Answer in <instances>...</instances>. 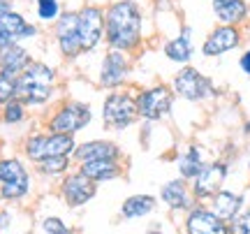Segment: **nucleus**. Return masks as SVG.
Segmentation results:
<instances>
[{
	"label": "nucleus",
	"instance_id": "obj_7",
	"mask_svg": "<svg viewBox=\"0 0 250 234\" xmlns=\"http://www.w3.org/2000/svg\"><path fill=\"white\" fill-rule=\"evenodd\" d=\"M227 179V165L225 162H211L204 165V170L199 171V176L192 181V197L197 199H213Z\"/></svg>",
	"mask_w": 250,
	"mask_h": 234
},
{
	"label": "nucleus",
	"instance_id": "obj_18",
	"mask_svg": "<svg viewBox=\"0 0 250 234\" xmlns=\"http://www.w3.org/2000/svg\"><path fill=\"white\" fill-rule=\"evenodd\" d=\"M127 77V58L121 51H111L107 54V58L102 61V74H100V81L104 86H118L121 81Z\"/></svg>",
	"mask_w": 250,
	"mask_h": 234
},
{
	"label": "nucleus",
	"instance_id": "obj_5",
	"mask_svg": "<svg viewBox=\"0 0 250 234\" xmlns=\"http://www.w3.org/2000/svg\"><path fill=\"white\" fill-rule=\"evenodd\" d=\"M104 123L111 126L114 130H123L132 123L134 118L139 116L137 111V100H132L130 95H121V93H114L109 95L107 102H104Z\"/></svg>",
	"mask_w": 250,
	"mask_h": 234
},
{
	"label": "nucleus",
	"instance_id": "obj_11",
	"mask_svg": "<svg viewBox=\"0 0 250 234\" xmlns=\"http://www.w3.org/2000/svg\"><path fill=\"white\" fill-rule=\"evenodd\" d=\"M104 28V17L98 7H86L79 14V44L81 51H88L100 42Z\"/></svg>",
	"mask_w": 250,
	"mask_h": 234
},
{
	"label": "nucleus",
	"instance_id": "obj_2",
	"mask_svg": "<svg viewBox=\"0 0 250 234\" xmlns=\"http://www.w3.org/2000/svg\"><path fill=\"white\" fill-rule=\"evenodd\" d=\"M54 90V70L44 63H30L17 77V95L26 102L40 105L51 98Z\"/></svg>",
	"mask_w": 250,
	"mask_h": 234
},
{
	"label": "nucleus",
	"instance_id": "obj_8",
	"mask_svg": "<svg viewBox=\"0 0 250 234\" xmlns=\"http://www.w3.org/2000/svg\"><path fill=\"white\" fill-rule=\"evenodd\" d=\"M90 121V109L86 105L72 102L67 107H62L54 118H51V132L54 135H74Z\"/></svg>",
	"mask_w": 250,
	"mask_h": 234
},
{
	"label": "nucleus",
	"instance_id": "obj_27",
	"mask_svg": "<svg viewBox=\"0 0 250 234\" xmlns=\"http://www.w3.org/2000/svg\"><path fill=\"white\" fill-rule=\"evenodd\" d=\"M17 95V79L0 74V105H9V100Z\"/></svg>",
	"mask_w": 250,
	"mask_h": 234
},
{
	"label": "nucleus",
	"instance_id": "obj_25",
	"mask_svg": "<svg viewBox=\"0 0 250 234\" xmlns=\"http://www.w3.org/2000/svg\"><path fill=\"white\" fill-rule=\"evenodd\" d=\"M155 209V199L151 195H132L123 202V216L125 218H144Z\"/></svg>",
	"mask_w": 250,
	"mask_h": 234
},
{
	"label": "nucleus",
	"instance_id": "obj_16",
	"mask_svg": "<svg viewBox=\"0 0 250 234\" xmlns=\"http://www.w3.org/2000/svg\"><path fill=\"white\" fill-rule=\"evenodd\" d=\"M162 202L174 211H183V209H192V192L188 190L186 181L183 179H174L167 181L160 190Z\"/></svg>",
	"mask_w": 250,
	"mask_h": 234
},
{
	"label": "nucleus",
	"instance_id": "obj_3",
	"mask_svg": "<svg viewBox=\"0 0 250 234\" xmlns=\"http://www.w3.org/2000/svg\"><path fill=\"white\" fill-rule=\"evenodd\" d=\"M74 139L70 135H37L30 137L26 144V153L30 160L42 162L46 158L74 153Z\"/></svg>",
	"mask_w": 250,
	"mask_h": 234
},
{
	"label": "nucleus",
	"instance_id": "obj_1",
	"mask_svg": "<svg viewBox=\"0 0 250 234\" xmlns=\"http://www.w3.org/2000/svg\"><path fill=\"white\" fill-rule=\"evenodd\" d=\"M107 37L118 51H130L142 40V14L134 2L123 0L107 12Z\"/></svg>",
	"mask_w": 250,
	"mask_h": 234
},
{
	"label": "nucleus",
	"instance_id": "obj_6",
	"mask_svg": "<svg viewBox=\"0 0 250 234\" xmlns=\"http://www.w3.org/2000/svg\"><path fill=\"white\" fill-rule=\"evenodd\" d=\"M171 102H174L171 90L167 86H155V88L144 90L137 98V111L139 116L148 118V121H158L171 111Z\"/></svg>",
	"mask_w": 250,
	"mask_h": 234
},
{
	"label": "nucleus",
	"instance_id": "obj_17",
	"mask_svg": "<svg viewBox=\"0 0 250 234\" xmlns=\"http://www.w3.org/2000/svg\"><path fill=\"white\" fill-rule=\"evenodd\" d=\"M241 207H243V197L236 195V192H229V190H220V192L211 199V211H213L220 220H225L227 225L241 213Z\"/></svg>",
	"mask_w": 250,
	"mask_h": 234
},
{
	"label": "nucleus",
	"instance_id": "obj_32",
	"mask_svg": "<svg viewBox=\"0 0 250 234\" xmlns=\"http://www.w3.org/2000/svg\"><path fill=\"white\" fill-rule=\"evenodd\" d=\"M239 65H241V70L250 77V51H246V54L241 56V61H239Z\"/></svg>",
	"mask_w": 250,
	"mask_h": 234
},
{
	"label": "nucleus",
	"instance_id": "obj_14",
	"mask_svg": "<svg viewBox=\"0 0 250 234\" xmlns=\"http://www.w3.org/2000/svg\"><path fill=\"white\" fill-rule=\"evenodd\" d=\"M56 35H58V44H61V51L65 56L79 54V14H65V17L58 19Z\"/></svg>",
	"mask_w": 250,
	"mask_h": 234
},
{
	"label": "nucleus",
	"instance_id": "obj_15",
	"mask_svg": "<svg viewBox=\"0 0 250 234\" xmlns=\"http://www.w3.org/2000/svg\"><path fill=\"white\" fill-rule=\"evenodd\" d=\"M239 40L241 37H239V30L234 26H218L206 37L202 51H204V56H220L225 51H232L234 46H239Z\"/></svg>",
	"mask_w": 250,
	"mask_h": 234
},
{
	"label": "nucleus",
	"instance_id": "obj_20",
	"mask_svg": "<svg viewBox=\"0 0 250 234\" xmlns=\"http://www.w3.org/2000/svg\"><path fill=\"white\" fill-rule=\"evenodd\" d=\"M74 155L81 162L88 160H116L118 158V149L111 142H88V144H81L74 149Z\"/></svg>",
	"mask_w": 250,
	"mask_h": 234
},
{
	"label": "nucleus",
	"instance_id": "obj_10",
	"mask_svg": "<svg viewBox=\"0 0 250 234\" xmlns=\"http://www.w3.org/2000/svg\"><path fill=\"white\" fill-rule=\"evenodd\" d=\"M0 181H2V197L17 199L28 192V174L19 160L0 162Z\"/></svg>",
	"mask_w": 250,
	"mask_h": 234
},
{
	"label": "nucleus",
	"instance_id": "obj_13",
	"mask_svg": "<svg viewBox=\"0 0 250 234\" xmlns=\"http://www.w3.org/2000/svg\"><path fill=\"white\" fill-rule=\"evenodd\" d=\"M30 35H35V28L28 26L23 17H19L17 12L0 14V51L12 46L19 37H30Z\"/></svg>",
	"mask_w": 250,
	"mask_h": 234
},
{
	"label": "nucleus",
	"instance_id": "obj_19",
	"mask_svg": "<svg viewBox=\"0 0 250 234\" xmlns=\"http://www.w3.org/2000/svg\"><path fill=\"white\" fill-rule=\"evenodd\" d=\"M28 65H30V58H28L26 49H21V46L12 44L7 49H2L0 51V74H7V77H14V74L23 72Z\"/></svg>",
	"mask_w": 250,
	"mask_h": 234
},
{
	"label": "nucleus",
	"instance_id": "obj_33",
	"mask_svg": "<svg viewBox=\"0 0 250 234\" xmlns=\"http://www.w3.org/2000/svg\"><path fill=\"white\" fill-rule=\"evenodd\" d=\"M9 12V2L7 0H0V14H7Z\"/></svg>",
	"mask_w": 250,
	"mask_h": 234
},
{
	"label": "nucleus",
	"instance_id": "obj_12",
	"mask_svg": "<svg viewBox=\"0 0 250 234\" xmlns=\"http://www.w3.org/2000/svg\"><path fill=\"white\" fill-rule=\"evenodd\" d=\"M95 195V181H90L86 174H72L65 179L62 183V197L65 202L70 204V207H81V204H86L90 197Z\"/></svg>",
	"mask_w": 250,
	"mask_h": 234
},
{
	"label": "nucleus",
	"instance_id": "obj_29",
	"mask_svg": "<svg viewBox=\"0 0 250 234\" xmlns=\"http://www.w3.org/2000/svg\"><path fill=\"white\" fill-rule=\"evenodd\" d=\"M37 12L44 21H51L58 14V2L56 0H37Z\"/></svg>",
	"mask_w": 250,
	"mask_h": 234
},
{
	"label": "nucleus",
	"instance_id": "obj_23",
	"mask_svg": "<svg viewBox=\"0 0 250 234\" xmlns=\"http://www.w3.org/2000/svg\"><path fill=\"white\" fill-rule=\"evenodd\" d=\"M81 174H86L90 181H109L121 174L116 160H88L81 162Z\"/></svg>",
	"mask_w": 250,
	"mask_h": 234
},
{
	"label": "nucleus",
	"instance_id": "obj_9",
	"mask_svg": "<svg viewBox=\"0 0 250 234\" xmlns=\"http://www.w3.org/2000/svg\"><path fill=\"white\" fill-rule=\"evenodd\" d=\"M186 232L188 234H229V225L220 220L211 209L192 207L186 218Z\"/></svg>",
	"mask_w": 250,
	"mask_h": 234
},
{
	"label": "nucleus",
	"instance_id": "obj_31",
	"mask_svg": "<svg viewBox=\"0 0 250 234\" xmlns=\"http://www.w3.org/2000/svg\"><path fill=\"white\" fill-rule=\"evenodd\" d=\"M21 118H23V107L19 102H9L7 107H5V121L7 123H17Z\"/></svg>",
	"mask_w": 250,
	"mask_h": 234
},
{
	"label": "nucleus",
	"instance_id": "obj_34",
	"mask_svg": "<svg viewBox=\"0 0 250 234\" xmlns=\"http://www.w3.org/2000/svg\"><path fill=\"white\" fill-rule=\"evenodd\" d=\"M248 132H250V123H248Z\"/></svg>",
	"mask_w": 250,
	"mask_h": 234
},
{
	"label": "nucleus",
	"instance_id": "obj_26",
	"mask_svg": "<svg viewBox=\"0 0 250 234\" xmlns=\"http://www.w3.org/2000/svg\"><path fill=\"white\" fill-rule=\"evenodd\" d=\"M67 165H70L67 155H56V158H46V160L40 162V170L46 171V174H61V171L67 170Z\"/></svg>",
	"mask_w": 250,
	"mask_h": 234
},
{
	"label": "nucleus",
	"instance_id": "obj_28",
	"mask_svg": "<svg viewBox=\"0 0 250 234\" xmlns=\"http://www.w3.org/2000/svg\"><path fill=\"white\" fill-rule=\"evenodd\" d=\"M229 234H250V209L241 211L229 223Z\"/></svg>",
	"mask_w": 250,
	"mask_h": 234
},
{
	"label": "nucleus",
	"instance_id": "obj_4",
	"mask_svg": "<svg viewBox=\"0 0 250 234\" xmlns=\"http://www.w3.org/2000/svg\"><path fill=\"white\" fill-rule=\"evenodd\" d=\"M174 90L190 102H199V100H206L213 95V84L195 67H183L174 77Z\"/></svg>",
	"mask_w": 250,
	"mask_h": 234
},
{
	"label": "nucleus",
	"instance_id": "obj_21",
	"mask_svg": "<svg viewBox=\"0 0 250 234\" xmlns=\"http://www.w3.org/2000/svg\"><path fill=\"white\" fill-rule=\"evenodd\" d=\"M213 12L223 26H234L246 19L248 7L243 0H213Z\"/></svg>",
	"mask_w": 250,
	"mask_h": 234
},
{
	"label": "nucleus",
	"instance_id": "obj_22",
	"mask_svg": "<svg viewBox=\"0 0 250 234\" xmlns=\"http://www.w3.org/2000/svg\"><path fill=\"white\" fill-rule=\"evenodd\" d=\"M165 56L174 63H188L192 58V40H190V28H183L179 37L169 40L165 44Z\"/></svg>",
	"mask_w": 250,
	"mask_h": 234
},
{
	"label": "nucleus",
	"instance_id": "obj_24",
	"mask_svg": "<svg viewBox=\"0 0 250 234\" xmlns=\"http://www.w3.org/2000/svg\"><path fill=\"white\" fill-rule=\"evenodd\" d=\"M204 170V158L199 146H190L186 153L179 158V174L183 181H195L199 176V171Z\"/></svg>",
	"mask_w": 250,
	"mask_h": 234
},
{
	"label": "nucleus",
	"instance_id": "obj_30",
	"mask_svg": "<svg viewBox=\"0 0 250 234\" xmlns=\"http://www.w3.org/2000/svg\"><path fill=\"white\" fill-rule=\"evenodd\" d=\"M44 232L46 234H72L67 227L62 225L61 218H46L44 220Z\"/></svg>",
	"mask_w": 250,
	"mask_h": 234
}]
</instances>
